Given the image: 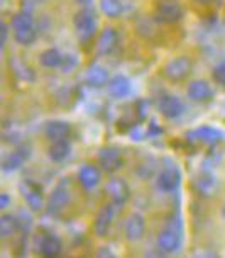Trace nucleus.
Instances as JSON below:
<instances>
[{
	"mask_svg": "<svg viewBox=\"0 0 225 258\" xmlns=\"http://www.w3.org/2000/svg\"><path fill=\"white\" fill-rule=\"evenodd\" d=\"M212 75H213V80L217 82L218 85L225 87V61H220L217 67L213 68Z\"/></svg>",
	"mask_w": 225,
	"mask_h": 258,
	"instance_id": "30",
	"label": "nucleus"
},
{
	"mask_svg": "<svg viewBox=\"0 0 225 258\" xmlns=\"http://www.w3.org/2000/svg\"><path fill=\"white\" fill-rule=\"evenodd\" d=\"M71 133V126L66 121H59V119H53L48 121L44 126V135L48 136V140L58 141V140H68Z\"/></svg>",
	"mask_w": 225,
	"mask_h": 258,
	"instance_id": "17",
	"label": "nucleus"
},
{
	"mask_svg": "<svg viewBox=\"0 0 225 258\" xmlns=\"http://www.w3.org/2000/svg\"><path fill=\"white\" fill-rule=\"evenodd\" d=\"M220 216H222V218L225 219V204L222 206V209H220Z\"/></svg>",
	"mask_w": 225,
	"mask_h": 258,
	"instance_id": "37",
	"label": "nucleus"
},
{
	"mask_svg": "<svg viewBox=\"0 0 225 258\" xmlns=\"http://www.w3.org/2000/svg\"><path fill=\"white\" fill-rule=\"evenodd\" d=\"M78 2H80L81 6H88V4L91 2V0H78Z\"/></svg>",
	"mask_w": 225,
	"mask_h": 258,
	"instance_id": "36",
	"label": "nucleus"
},
{
	"mask_svg": "<svg viewBox=\"0 0 225 258\" xmlns=\"http://www.w3.org/2000/svg\"><path fill=\"white\" fill-rule=\"evenodd\" d=\"M70 199H71V192H70V187H68L66 182H61L59 185L54 187V190L51 192L49 196V201H48V213L49 214H58L70 204Z\"/></svg>",
	"mask_w": 225,
	"mask_h": 258,
	"instance_id": "6",
	"label": "nucleus"
},
{
	"mask_svg": "<svg viewBox=\"0 0 225 258\" xmlns=\"http://www.w3.org/2000/svg\"><path fill=\"white\" fill-rule=\"evenodd\" d=\"M7 34H9V27H7V24L2 22V24H0V46H2V49L7 43Z\"/></svg>",
	"mask_w": 225,
	"mask_h": 258,
	"instance_id": "33",
	"label": "nucleus"
},
{
	"mask_svg": "<svg viewBox=\"0 0 225 258\" xmlns=\"http://www.w3.org/2000/svg\"><path fill=\"white\" fill-rule=\"evenodd\" d=\"M185 104L180 97L166 94L163 95V99L159 100V110L166 119H178L185 114Z\"/></svg>",
	"mask_w": 225,
	"mask_h": 258,
	"instance_id": "9",
	"label": "nucleus"
},
{
	"mask_svg": "<svg viewBox=\"0 0 225 258\" xmlns=\"http://www.w3.org/2000/svg\"><path fill=\"white\" fill-rule=\"evenodd\" d=\"M183 17V6L178 0H159L156 7V21L163 24H176Z\"/></svg>",
	"mask_w": 225,
	"mask_h": 258,
	"instance_id": "3",
	"label": "nucleus"
},
{
	"mask_svg": "<svg viewBox=\"0 0 225 258\" xmlns=\"http://www.w3.org/2000/svg\"><path fill=\"white\" fill-rule=\"evenodd\" d=\"M76 64H78V59L75 56H70V54H68V56L63 58V63H61V67H59V68H61L64 73H68L70 70H73Z\"/></svg>",
	"mask_w": 225,
	"mask_h": 258,
	"instance_id": "32",
	"label": "nucleus"
},
{
	"mask_svg": "<svg viewBox=\"0 0 225 258\" xmlns=\"http://www.w3.org/2000/svg\"><path fill=\"white\" fill-rule=\"evenodd\" d=\"M29 153L31 151L27 148H19L17 151H14V153L7 155L6 160L2 161V168L6 172H14V170L21 168L24 165V161L27 160V156H29Z\"/></svg>",
	"mask_w": 225,
	"mask_h": 258,
	"instance_id": "22",
	"label": "nucleus"
},
{
	"mask_svg": "<svg viewBox=\"0 0 225 258\" xmlns=\"http://www.w3.org/2000/svg\"><path fill=\"white\" fill-rule=\"evenodd\" d=\"M61 250H63V245H61V239L58 236L48 234V236L43 238V241H41V253L48 258L58 256L59 253H61Z\"/></svg>",
	"mask_w": 225,
	"mask_h": 258,
	"instance_id": "23",
	"label": "nucleus"
},
{
	"mask_svg": "<svg viewBox=\"0 0 225 258\" xmlns=\"http://www.w3.org/2000/svg\"><path fill=\"white\" fill-rule=\"evenodd\" d=\"M186 136H188V140L205 143V145H215V143H218L222 140V133L212 126H200V127H196L195 131H190Z\"/></svg>",
	"mask_w": 225,
	"mask_h": 258,
	"instance_id": "16",
	"label": "nucleus"
},
{
	"mask_svg": "<svg viewBox=\"0 0 225 258\" xmlns=\"http://www.w3.org/2000/svg\"><path fill=\"white\" fill-rule=\"evenodd\" d=\"M186 95L193 102H208V100L213 99V89L206 80L198 78V80H193L191 84L188 85Z\"/></svg>",
	"mask_w": 225,
	"mask_h": 258,
	"instance_id": "10",
	"label": "nucleus"
},
{
	"mask_svg": "<svg viewBox=\"0 0 225 258\" xmlns=\"http://www.w3.org/2000/svg\"><path fill=\"white\" fill-rule=\"evenodd\" d=\"M85 84L93 87V89H100V87L103 85H108V72L105 70L103 67H100V64H91L88 67V70L85 72V77H83Z\"/></svg>",
	"mask_w": 225,
	"mask_h": 258,
	"instance_id": "19",
	"label": "nucleus"
},
{
	"mask_svg": "<svg viewBox=\"0 0 225 258\" xmlns=\"http://www.w3.org/2000/svg\"><path fill=\"white\" fill-rule=\"evenodd\" d=\"M14 38L22 46L32 44L36 41V29H22V31H14Z\"/></svg>",
	"mask_w": 225,
	"mask_h": 258,
	"instance_id": "28",
	"label": "nucleus"
},
{
	"mask_svg": "<svg viewBox=\"0 0 225 258\" xmlns=\"http://www.w3.org/2000/svg\"><path fill=\"white\" fill-rule=\"evenodd\" d=\"M117 43H119L117 31L114 27H105L102 34L98 36V41H96V54H100V56L110 54L116 49Z\"/></svg>",
	"mask_w": 225,
	"mask_h": 258,
	"instance_id": "15",
	"label": "nucleus"
},
{
	"mask_svg": "<svg viewBox=\"0 0 225 258\" xmlns=\"http://www.w3.org/2000/svg\"><path fill=\"white\" fill-rule=\"evenodd\" d=\"M12 68H14V72H16V75L24 78L26 82L34 80V72H32L31 68H27L24 63L19 61V59H17V61H16V58L12 59Z\"/></svg>",
	"mask_w": 225,
	"mask_h": 258,
	"instance_id": "29",
	"label": "nucleus"
},
{
	"mask_svg": "<svg viewBox=\"0 0 225 258\" xmlns=\"http://www.w3.org/2000/svg\"><path fill=\"white\" fill-rule=\"evenodd\" d=\"M73 26H75V32L80 39V43L86 44L90 39L95 38L96 34V19L95 14L90 9H81L73 17Z\"/></svg>",
	"mask_w": 225,
	"mask_h": 258,
	"instance_id": "1",
	"label": "nucleus"
},
{
	"mask_svg": "<svg viewBox=\"0 0 225 258\" xmlns=\"http://www.w3.org/2000/svg\"><path fill=\"white\" fill-rule=\"evenodd\" d=\"M116 218V204H105L102 209L98 211L96 218L93 221V231L98 238H105L110 231V226Z\"/></svg>",
	"mask_w": 225,
	"mask_h": 258,
	"instance_id": "7",
	"label": "nucleus"
},
{
	"mask_svg": "<svg viewBox=\"0 0 225 258\" xmlns=\"http://www.w3.org/2000/svg\"><path fill=\"white\" fill-rule=\"evenodd\" d=\"M17 223H19V229H22V231H29L31 229V226H32V219H31V216L27 214V213H19V216H17Z\"/></svg>",
	"mask_w": 225,
	"mask_h": 258,
	"instance_id": "31",
	"label": "nucleus"
},
{
	"mask_svg": "<svg viewBox=\"0 0 225 258\" xmlns=\"http://www.w3.org/2000/svg\"><path fill=\"white\" fill-rule=\"evenodd\" d=\"M98 165L103 172L116 173L124 165L122 153L117 148H114V146H103V148L98 150Z\"/></svg>",
	"mask_w": 225,
	"mask_h": 258,
	"instance_id": "4",
	"label": "nucleus"
},
{
	"mask_svg": "<svg viewBox=\"0 0 225 258\" xmlns=\"http://www.w3.org/2000/svg\"><path fill=\"white\" fill-rule=\"evenodd\" d=\"M105 192H107V196L112 199V202L116 206H124L129 201V197H131L129 185L124 178H119V177L110 178L107 187H105Z\"/></svg>",
	"mask_w": 225,
	"mask_h": 258,
	"instance_id": "8",
	"label": "nucleus"
},
{
	"mask_svg": "<svg viewBox=\"0 0 225 258\" xmlns=\"http://www.w3.org/2000/svg\"><path fill=\"white\" fill-rule=\"evenodd\" d=\"M100 11L110 19H116L124 14V4L122 0H100Z\"/></svg>",
	"mask_w": 225,
	"mask_h": 258,
	"instance_id": "25",
	"label": "nucleus"
},
{
	"mask_svg": "<svg viewBox=\"0 0 225 258\" xmlns=\"http://www.w3.org/2000/svg\"><path fill=\"white\" fill-rule=\"evenodd\" d=\"M180 183H181V172L180 168H176L173 165V167H166L159 173L156 185L163 192H173L180 187Z\"/></svg>",
	"mask_w": 225,
	"mask_h": 258,
	"instance_id": "11",
	"label": "nucleus"
},
{
	"mask_svg": "<svg viewBox=\"0 0 225 258\" xmlns=\"http://www.w3.org/2000/svg\"><path fill=\"white\" fill-rule=\"evenodd\" d=\"M132 92V85L129 82V78L124 75H116L108 80V94L116 99H124Z\"/></svg>",
	"mask_w": 225,
	"mask_h": 258,
	"instance_id": "20",
	"label": "nucleus"
},
{
	"mask_svg": "<svg viewBox=\"0 0 225 258\" xmlns=\"http://www.w3.org/2000/svg\"><path fill=\"white\" fill-rule=\"evenodd\" d=\"M193 187L195 190L203 197H213L218 190V182L212 173L203 172L193 180Z\"/></svg>",
	"mask_w": 225,
	"mask_h": 258,
	"instance_id": "14",
	"label": "nucleus"
},
{
	"mask_svg": "<svg viewBox=\"0 0 225 258\" xmlns=\"http://www.w3.org/2000/svg\"><path fill=\"white\" fill-rule=\"evenodd\" d=\"M9 202H11V199H9V194H2V197H0V206H2V209H6V207L9 206Z\"/></svg>",
	"mask_w": 225,
	"mask_h": 258,
	"instance_id": "34",
	"label": "nucleus"
},
{
	"mask_svg": "<svg viewBox=\"0 0 225 258\" xmlns=\"http://www.w3.org/2000/svg\"><path fill=\"white\" fill-rule=\"evenodd\" d=\"M71 153V145L68 140H58V141H53L51 146L48 150V155L54 163H61L70 156Z\"/></svg>",
	"mask_w": 225,
	"mask_h": 258,
	"instance_id": "21",
	"label": "nucleus"
},
{
	"mask_svg": "<svg viewBox=\"0 0 225 258\" xmlns=\"http://www.w3.org/2000/svg\"><path fill=\"white\" fill-rule=\"evenodd\" d=\"M34 27V19L29 12L22 11L12 17V29L14 31H22V29H32Z\"/></svg>",
	"mask_w": 225,
	"mask_h": 258,
	"instance_id": "27",
	"label": "nucleus"
},
{
	"mask_svg": "<svg viewBox=\"0 0 225 258\" xmlns=\"http://www.w3.org/2000/svg\"><path fill=\"white\" fill-rule=\"evenodd\" d=\"M146 233V219L144 216L139 213H132L129 218L126 219V238L129 241L136 243L141 241L144 238Z\"/></svg>",
	"mask_w": 225,
	"mask_h": 258,
	"instance_id": "12",
	"label": "nucleus"
},
{
	"mask_svg": "<svg viewBox=\"0 0 225 258\" xmlns=\"http://www.w3.org/2000/svg\"><path fill=\"white\" fill-rule=\"evenodd\" d=\"M181 236L183 231L174 229L171 226H166L158 236V248L161 253H174L180 250L181 246Z\"/></svg>",
	"mask_w": 225,
	"mask_h": 258,
	"instance_id": "5",
	"label": "nucleus"
},
{
	"mask_svg": "<svg viewBox=\"0 0 225 258\" xmlns=\"http://www.w3.org/2000/svg\"><path fill=\"white\" fill-rule=\"evenodd\" d=\"M63 58L64 56L56 48H49V49H44V51L39 54V63L43 64L44 68H58V67H61Z\"/></svg>",
	"mask_w": 225,
	"mask_h": 258,
	"instance_id": "24",
	"label": "nucleus"
},
{
	"mask_svg": "<svg viewBox=\"0 0 225 258\" xmlns=\"http://www.w3.org/2000/svg\"><path fill=\"white\" fill-rule=\"evenodd\" d=\"M100 178H102L100 170L88 163L83 165V167L80 168V172H78V182H80V185L83 187L85 190H93L100 183Z\"/></svg>",
	"mask_w": 225,
	"mask_h": 258,
	"instance_id": "18",
	"label": "nucleus"
},
{
	"mask_svg": "<svg viewBox=\"0 0 225 258\" xmlns=\"http://www.w3.org/2000/svg\"><path fill=\"white\" fill-rule=\"evenodd\" d=\"M193 70V63L188 56H176L164 64L163 75L168 78L169 82H183L190 77Z\"/></svg>",
	"mask_w": 225,
	"mask_h": 258,
	"instance_id": "2",
	"label": "nucleus"
},
{
	"mask_svg": "<svg viewBox=\"0 0 225 258\" xmlns=\"http://www.w3.org/2000/svg\"><path fill=\"white\" fill-rule=\"evenodd\" d=\"M196 4H200V6H212V4H215L217 0H195Z\"/></svg>",
	"mask_w": 225,
	"mask_h": 258,
	"instance_id": "35",
	"label": "nucleus"
},
{
	"mask_svg": "<svg viewBox=\"0 0 225 258\" xmlns=\"http://www.w3.org/2000/svg\"><path fill=\"white\" fill-rule=\"evenodd\" d=\"M19 229V223H17L16 216L4 214L0 219V236L2 238H11L14 233Z\"/></svg>",
	"mask_w": 225,
	"mask_h": 258,
	"instance_id": "26",
	"label": "nucleus"
},
{
	"mask_svg": "<svg viewBox=\"0 0 225 258\" xmlns=\"http://www.w3.org/2000/svg\"><path fill=\"white\" fill-rule=\"evenodd\" d=\"M21 192H22V196H24V199L31 211H36V213H38V211L43 209V204H44L43 194H41V188L36 185L34 182L24 180L21 183Z\"/></svg>",
	"mask_w": 225,
	"mask_h": 258,
	"instance_id": "13",
	"label": "nucleus"
}]
</instances>
